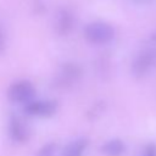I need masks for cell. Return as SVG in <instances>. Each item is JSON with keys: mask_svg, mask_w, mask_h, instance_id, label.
I'll list each match as a JSON object with an SVG mask.
<instances>
[{"mask_svg": "<svg viewBox=\"0 0 156 156\" xmlns=\"http://www.w3.org/2000/svg\"><path fill=\"white\" fill-rule=\"evenodd\" d=\"M2 46H4V35H2L1 32H0V50L2 49Z\"/></svg>", "mask_w": 156, "mask_h": 156, "instance_id": "7c38bea8", "label": "cell"}, {"mask_svg": "<svg viewBox=\"0 0 156 156\" xmlns=\"http://www.w3.org/2000/svg\"><path fill=\"white\" fill-rule=\"evenodd\" d=\"M84 37L87 40L94 44H105L113 39V28L105 22H93L89 23L84 29Z\"/></svg>", "mask_w": 156, "mask_h": 156, "instance_id": "6da1fadb", "label": "cell"}, {"mask_svg": "<svg viewBox=\"0 0 156 156\" xmlns=\"http://www.w3.org/2000/svg\"><path fill=\"white\" fill-rule=\"evenodd\" d=\"M87 146H88V140L85 138L76 139L63 149L62 156H82Z\"/></svg>", "mask_w": 156, "mask_h": 156, "instance_id": "9c48e42d", "label": "cell"}, {"mask_svg": "<svg viewBox=\"0 0 156 156\" xmlns=\"http://www.w3.org/2000/svg\"><path fill=\"white\" fill-rule=\"evenodd\" d=\"M57 111V102L54 100H30L24 104V112L30 116L50 117Z\"/></svg>", "mask_w": 156, "mask_h": 156, "instance_id": "277c9868", "label": "cell"}, {"mask_svg": "<svg viewBox=\"0 0 156 156\" xmlns=\"http://www.w3.org/2000/svg\"><path fill=\"white\" fill-rule=\"evenodd\" d=\"M9 134L12 140H15L17 143H24L28 139L29 132L21 118L12 116L10 119V123H9Z\"/></svg>", "mask_w": 156, "mask_h": 156, "instance_id": "5b68a950", "label": "cell"}, {"mask_svg": "<svg viewBox=\"0 0 156 156\" xmlns=\"http://www.w3.org/2000/svg\"><path fill=\"white\" fill-rule=\"evenodd\" d=\"M156 66V49H147L139 54L132 66V72L135 77H144L150 69Z\"/></svg>", "mask_w": 156, "mask_h": 156, "instance_id": "3957f363", "label": "cell"}, {"mask_svg": "<svg viewBox=\"0 0 156 156\" xmlns=\"http://www.w3.org/2000/svg\"><path fill=\"white\" fill-rule=\"evenodd\" d=\"M35 94V89L33 84L28 80H20L13 83L7 89V98L12 102H29L33 100V96Z\"/></svg>", "mask_w": 156, "mask_h": 156, "instance_id": "7a4b0ae2", "label": "cell"}, {"mask_svg": "<svg viewBox=\"0 0 156 156\" xmlns=\"http://www.w3.org/2000/svg\"><path fill=\"white\" fill-rule=\"evenodd\" d=\"M143 156H156V145L155 144H147L145 146Z\"/></svg>", "mask_w": 156, "mask_h": 156, "instance_id": "8fae6325", "label": "cell"}, {"mask_svg": "<svg viewBox=\"0 0 156 156\" xmlns=\"http://www.w3.org/2000/svg\"><path fill=\"white\" fill-rule=\"evenodd\" d=\"M56 151V144L55 143H49L45 144L37 154V156H54Z\"/></svg>", "mask_w": 156, "mask_h": 156, "instance_id": "30bf717a", "label": "cell"}, {"mask_svg": "<svg viewBox=\"0 0 156 156\" xmlns=\"http://www.w3.org/2000/svg\"><path fill=\"white\" fill-rule=\"evenodd\" d=\"M79 76H80V68L73 63H67L61 68V73L58 77L60 84L67 85L68 83L76 80Z\"/></svg>", "mask_w": 156, "mask_h": 156, "instance_id": "52a82bcc", "label": "cell"}, {"mask_svg": "<svg viewBox=\"0 0 156 156\" xmlns=\"http://www.w3.org/2000/svg\"><path fill=\"white\" fill-rule=\"evenodd\" d=\"M72 26H73V16L71 15V12L67 10H60L55 21L56 32L60 34H66L67 32L71 30Z\"/></svg>", "mask_w": 156, "mask_h": 156, "instance_id": "8992f818", "label": "cell"}, {"mask_svg": "<svg viewBox=\"0 0 156 156\" xmlns=\"http://www.w3.org/2000/svg\"><path fill=\"white\" fill-rule=\"evenodd\" d=\"M126 150V146L119 139H111L101 146V152L106 156H121Z\"/></svg>", "mask_w": 156, "mask_h": 156, "instance_id": "ba28073f", "label": "cell"}, {"mask_svg": "<svg viewBox=\"0 0 156 156\" xmlns=\"http://www.w3.org/2000/svg\"><path fill=\"white\" fill-rule=\"evenodd\" d=\"M133 1H135V2H138V4H145V2H150V1H152V0H133Z\"/></svg>", "mask_w": 156, "mask_h": 156, "instance_id": "4fadbf2b", "label": "cell"}]
</instances>
